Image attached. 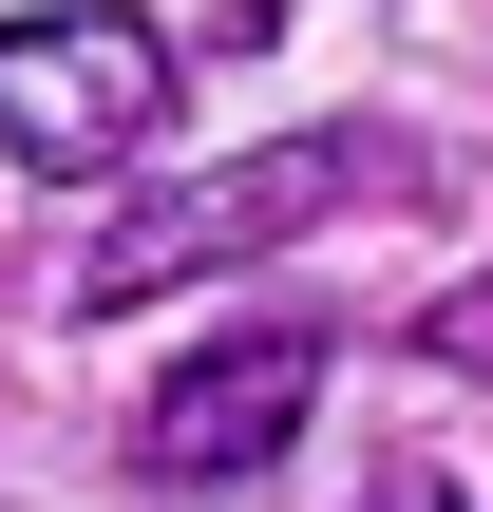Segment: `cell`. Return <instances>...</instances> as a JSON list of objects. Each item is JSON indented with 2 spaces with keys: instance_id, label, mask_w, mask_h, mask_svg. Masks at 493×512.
I'll return each mask as SVG.
<instances>
[{
  "instance_id": "obj_1",
  "label": "cell",
  "mask_w": 493,
  "mask_h": 512,
  "mask_svg": "<svg viewBox=\"0 0 493 512\" xmlns=\"http://www.w3.org/2000/svg\"><path fill=\"white\" fill-rule=\"evenodd\" d=\"M171 95H190V57H171L152 0H38V19H0V152L19 171H133L171 133Z\"/></svg>"
},
{
  "instance_id": "obj_2",
  "label": "cell",
  "mask_w": 493,
  "mask_h": 512,
  "mask_svg": "<svg viewBox=\"0 0 493 512\" xmlns=\"http://www.w3.org/2000/svg\"><path fill=\"white\" fill-rule=\"evenodd\" d=\"M380 171H418V152H380V133H285V152H247V171H190V190H152V209L95 228L76 304H152V285H190V266H247V247H285V228L361 209Z\"/></svg>"
},
{
  "instance_id": "obj_3",
  "label": "cell",
  "mask_w": 493,
  "mask_h": 512,
  "mask_svg": "<svg viewBox=\"0 0 493 512\" xmlns=\"http://www.w3.org/2000/svg\"><path fill=\"white\" fill-rule=\"evenodd\" d=\"M304 399H323V323H228V342H190V361L133 399V475L228 494V475H266V456L304 437Z\"/></svg>"
},
{
  "instance_id": "obj_4",
  "label": "cell",
  "mask_w": 493,
  "mask_h": 512,
  "mask_svg": "<svg viewBox=\"0 0 493 512\" xmlns=\"http://www.w3.org/2000/svg\"><path fill=\"white\" fill-rule=\"evenodd\" d=\"M380 512H475V494H456L437 456H399V475H380Z\"/></svg>"
}]
</instances>
